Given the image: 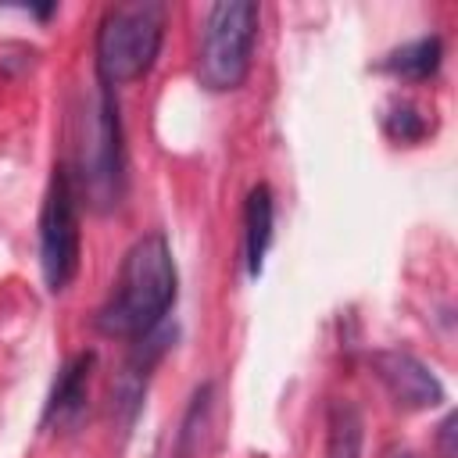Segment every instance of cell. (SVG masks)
<instances>
[{"label":"cell","mask_w":458,"mask_h":458,"mask_svg":"<svg viewBox=\"0 0 458 458\" xmlns=\"http://www.w3.org/2000/svg\"><path fill=\"white\" fill-rule=\"evenodd\" d=\"M440 57H444L440 36H422V39L404 43L401 50H394V54L383 61V68H386L390 75H401V79H411V82H426V79L437 75Z\"/></svg>","instance_id":"9c48e42d"},{"label":"cell","mask_w":458,"mask_h":458,"mask_svg":"<svg viewBox=\"0 0 458 458\" xmlns=\"http://www.w3.org/2000/svg\"><path fill=\"white\" fill-rule=\"evenodd\" d=\"M175 293H179V276H175L172 247L161 233H147L125 250L111 297L97 311V329L104 336L140 340L165 322L168 308L175 304Z\"/></svg>","instance_id":"6da1fadb"},{"label":"cell","mask_w":458,"mask_h":458,"mask_svg":"<svg viewBox=\"0 0 458 458\" xmlns=\"http://www.w3.org/2000/svg\"><path fill=\"white\" fill-rule=\"evenodd\" d=\"M394 458H411V454H394Z\"/></svg>","instance_id":"7c38bea8"},{"label":"cell","mask_w":458,"mask_h":458,"mask_svg":"<svg viewBox=\"0 0 458 458\" xmlns=\"http://www.w3.org/2000/svg\"><path fill=\"white\" fill-rule=\"evenodd\" d=\"M165 4L157 0H132L114 4L104 11L97 25V75L104 86H122L143 79L165 39Z\"/></svg>","instance_id":"7a4b0ae2"},{"label":"cell","mask_w":458,"mask_h":458,"mask_svg":"<svg viewBox=\"0 0 458 458\" xmlns=\"http://www.w3.org/2000/svg\"><path fill=\"white\" fill-rule=\"evenodd\" d=\"M258 14L261 11L250 0H222L208 7L197 50V79L211 93H229L247 82L258 39Z\"/></svg>","instance_id":"3957f363"},{"label":"cell","mask_w":458,"mask_h":458,"mask_svg":"<svg viewBox=\"0 0 458 458\" xmlns=\"http://www.w3.org/2000/svg\"><path fill=\"white\" fill-rule=\"evenodd\" d=\"M326 458H361V415L351 401H333L329 404V422H326Z\"/></svg>","instance_id":"30bf717a"},{"label":"cell","mask_w":458,"mask_h":458,"mask_svg":"<svg viewBox=\"0 0 458 458\" xmlns=\"http://www.w3.org/2000/svg\"><path fill=\"white\" fill-rule=\"evenodd\" d=\"M82 175L86 193L97 208L118 204L122 193V125H118V104L111 86L100 82L97 93V114L89 122V143L82 147Z\"/></svg>","instance_id":"5b68a950"},{"label":"cell","mask_w":458,"mask_h":458,"mask_svg":"<svg viewBox=\"0 0 458 458\" xmlns=\"http://www.w3.org/2000/svg\"><path fill=\"white\" fill-rule=\"evenodd\" d=\"M89 369H93V351L86 354H75L61 372H57V383L50 390V401L43 408V422H61L68 415H75L86 401V383H89Z\"/></svg>","instance_id":"ba28073f"},{"label":"cell","mask_w":458,"mask_h":458,"mask_svg":"<svg viewBox=\"0 0 458 458\" xmlns=\"http://www.w3.org/2000/svg\"><path fill=\"white\" fill-rule=\"evenodd\" d=\"M272 225H276V200L268 182H258L247 193V208H243V243H247V272L250 279L261 276L265 268V254L272 243Z\"/></svg>","instance_id":"52a82bcc"},{"label":"cell","mask_w":458,"mask_h":458,"mask_svg":"<svg viewBox=\"0 0 458 458\" xmlns=\"http://www.w3.org/2000/svg\"><path fill=\"white\" fill-rule=\"evenodd\" d=\"M386 136L390 140H397V143H415V140H422L426 136V122H422V114L415 111V107H394L390 114H386Z\"/></svg>","instance_id":"8fae6325"},{"label":"cell","mask_w":458,"mask_h":458,"mask_svg":"<svg viewBox=\"0 0 458 458\" xmlns=\"http://www.w3.org/2000/svg\"><path fill=\"white\" fill-rule=\"evenodd\" d=\"M39 272L50 293H61L79 272V204L64 165L54 168L39 211Z\"/></svg>","instance_id":"277c9868"},{"label":"cell","mask_w":458,"mask_h":458,"mask_svg":"<svg viewBox=\"0 0 458 458\" xmlns=\"http://www.w3.org/2000/svg\"><path fill=\"white\" fill-rule=\"evenodd\" d=\"M372 369L390 390V397L404 408H433L444 401V386L433 376V369L408 351H376Z\"/></svg>","instance_id":"8992f818"}]
</instances>
